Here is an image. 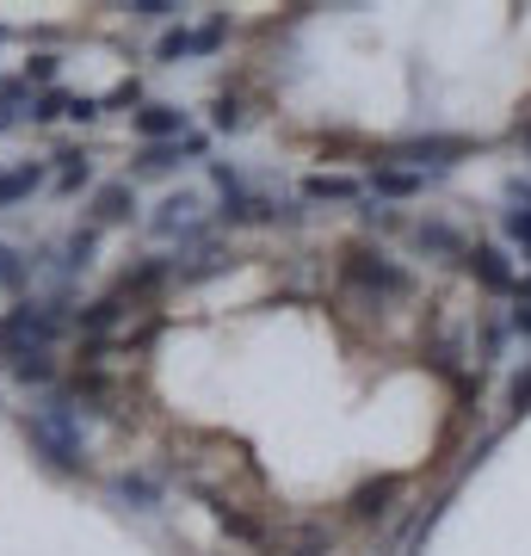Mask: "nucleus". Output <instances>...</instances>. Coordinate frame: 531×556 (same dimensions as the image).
<instances>
[{
  "mask_svg": "<svg viewBox=\"0 0 531 556\" xmlns=\"http://www.w3.org/2000/svg\"><path fill=\"white\" fill-rule=\"evenodd\" d=\"M273 211H278V199H266V192H229L223 199V211H217V223L223 229H254V223H273Z\"/></svg>",
  "mask_w": 531,
  "mask_h": 556,
  "instance_id": "12",
  "label": "nucleus"
},
{
  "mask_svg": "<svg viewBox=\"0 0 531 556\" xmlns=\"http://www.w3.org/2000/svg\"><path fill=\"white\" fill-rule=\"evenodd\" d=\"M507 328H513V334H519V340H531V303H513Z\"/></svg>",
  "mask_w": 531,
  "mask_h": 556,
  "instance_id": "36",
  "label": "nucleus"
},
{
  "mask_svg": "<svg viewBox=\"0 0 531 556\" xmlns=\"http://www.w3.org/2000/svg\"><path fill=\"white\" fill-rule=\"evenodd\" d=\"M56 75H62V56H56V50H31V56H25V68H20V80L31 87V93L56 87Z\"/></svg>",
  "mask_w": 531,
  "mask_h": 556,
  "instance_id": "25",
  "label": "nucleus"
},
{
  "mask_svg": "<svg viewBox=\"0 0 531 556\" xmlns=\"http://www.w3.org/2000/svg\"><path fill=\"white\" fill-rule=\"evenodd\" d=\"M365 186L353 174H309L303 179V204H353Z\"/></svg>",
  "mask_w": 531,
  "mask_h": 556,
  "instance_id": "19",
  "label": "nucleus"
},
{
  "mask_svg": "<svg viewBox=\"0 0 531 556\" xmlns=\"http://www.w3.org/2000/svg\"><path fill=\"white\" fill-rule=\"evenodd\" d=\"M68 100H75V93H62V87H43V93H31V124H62L68 118Z\"/></svg>",
  "mask_w": 531,
  "mask_h": 556,
  "instance_id": "27",
  "label": "nucleus"
},
{
  "mask_svg": "<svg viewBox=\"0 0 531 556\" xmlns=\"http://www.w3.org/2000/svg\"><path fill=\"white\" fill-rule=\"evenodd\" d=\"M427 192V174H408V167H371V199H414Z\"/></svg>",
  "mask_w": 531,
  "mask_h": 556,
  "instance_id": "21",
  "label": "nucleus"
},
{
  "mask_svg": "<svg viewBox=\"0 0 531 556\" xmlns=\"http://www.w3.org/2000/svg\"><path fill=\"white\" fill-rule=\"evenodd\" d=\"M105 489H112V501H124L130 514H155V507H161V495H167L155 470H118V477L105 482Z\"/></svg>",
  "mask_w": 531,
  "mask_h": 556,
  "instance_id": "11",
  "label": "nucleus"
},
{
  "mask_svg": "<svg viewBox=\"0 0 531 556\" xmlns=\"http://www.w3.org/2000/svg\"><path fill=\"white\" fill-rule=\"evenodd\" d=\"M99 118H105L99 93H75V100H68V124H80V130H87V124H99Z\"/></svg>",
  "mask_w": 531,
  "mask_h": 556,
  "instance_id": "34",
  "label": "nucleus"
},
{
  "mask_svg": "<svg viewBox=\"0 0 531 556\" xmlns=\"http://www.w3.org/2000/svg\"><path fill=\"white\" fill-rule=\"evenodd\" d=\"M211 186H217L223 199H229V192H241L248 179H241V167H236V161H211Z\"/></svg>",
  "mask_w": 531,
  "mask_h": 556,
  "instance_id": "35",
  "label": "nucleus"
},
{
  "mask_svg": "<svg viewBox=\"0 0 531 556\" xmlns=\"http://www.w3.org/2000/svg\"><path fill=\"white\" fill-rule=\"evenodd\" d=\"M501 229H507V241L526 248V260H531V211H501Z\"/></svg>",
  "mask_w": 531,
  "mask_h": 556,
  "instance_id": "33",
  "label": "nucleus"
},
{
  "mask_svg": "<svg viewBox=\"0 0 531 556\" xmlns=\"http://www.w3.org/2000/svg\"><path fill=\"white\" fill-rule=\"evenodd\" d=\"M130 217H137V186L130 179H99L93 199H87V223L93 229H118Z\"/></svg>",
  "mask_w": 531,
  "mask_h": 556,
  "instance_id": "8",
  "label": "nucleus"
},
{
  "mask_svg": "<svg viewBox=\"0 0 531 556\" xmlns=\"http://www.w3.org/2000/svg\"><path fill=\"white\" fill-rule=\"evenodd\" d=\"M414 248H420V254H433V260H464L470 254V241L457 236L452 223H414Z\"/></svg>",
  "mask_w": 531,
  "mask_h": 556,
  "instance_id": "18",
  "label": "nucleus"
},
{
  "mask_svg": "<svg viewBox=\"0 0 531 556\" xmlns=\"http://www.w3.org/2000/svg\"><path fill=\"white\" fill-rule=\"evenodd\" d=\"M402 495V482L395 477H377V482H365L353 501H346V519H358V526H371V519H383L390 514V501Z\"/></svg>",
  "mask_w": 531,
  "mask_h": 556,
  "instance_id": "17",
  "label": "nucleus"
},
{
  "mask_svg": "<svg viewBox=\"0 0 531 556\" xmlns=\"http://www.w3.org/2000/svg\"><path fill=\"white\" fill-rule=\"evenodd\" d=\"M93 254H99V229H93V223H75V229L62 236V248H56V260H62V278L75 285V278L87 273V266H93Z\"/></svg>",
  "mask_w": 531,
  "mask_h": 556,
  "instance_id": "14",
  "label": "nucleus"
},
{
  "mask_svg": "<svg viewBox=\"0 0 531 556\" xmlns=\"http://www.w3.org/2000/svg\"><path fill=\"white\" fill-rule=\"evenodd\" d=\"M7 378L25 383V390H56L62 383V358L56 353H20V358H7Z\"/></svg>",
  "mask_w": 531,
  "mask_h": 556,
  "instance_id": "13",
  "label": "nucleus"
},
{
  "mask_svg": "<svg viewBox=\"0 0 531 556\" xmlns=\"http://www.w3.org/2000/svg\"><path fill=\"white\" fill-rule=\"evenodd\" d=\"M124 316H130V309H124V303L105 291V298H87L80 309H68V334H80V340H112V334L124 328Z\"/></svg>",
  "mask_w": 531,
  "mask_h": 556,
  "instance_id": "10",
  "label": "nucleus"
},
{
  "mask_svg": "<svg viewBox=\"0 0 531 556\" xmlns=\"http://www.w3.org/2000/svg\"><path fill=\"white\" fill-rule=\"evenodd\" d=\"M20 427H25V439H31V452L43 457V470H50V477H87V470H93L80 408L62 396V390H56V396H43L38 408H25Z\"/></svg>",
  "mask_w": 531,
  "mask_h": 556,
  "instance_id": "1",
  "label": "nucleus"
},
{
  "mask_svg": "<svg viewBox=\"0 0 531 556\" xmlns=\"http://www.w3.org/2000/svg\"><path fill=\"white\" fill-rule=\"evenodd\" d=\"M513 137H519V142L531 149V118H519V124H513Z\"/></svg>",
  "mask_w": 531,
  "mask_h": 556,
  "instance_id": "38",
  "label": "nucleus"
},
{
  "mask_svg": "<svg viewBox=\"0 0 531 556\" xmlns=\"http://www.w3.org/2000/svg\"><path fill=\"white\" fill-rule=\"evenodd\" d=\"M211 514H217V526L229 538H241V544H266V526H260V519H248L236 501H211Z\"/></svg>",
  "mask_w": 531,
  "mask_h": 556,
  "instance_id": "23",
  "label": "nucleus"
},
{
  "mask_svg": "<svg viewBox=\"0 0 531 556\" xmlns=\"http://www.w3.org/2000/svg\"><path fill=\"white\" fill-rule=\"evenodd\" d=\"M38 186H50L43 161H20V167H0V211H13L20 199H31Z\"/></svg>",
  "mask_w": 531,
  "mask_h": 556,
  "instance_id": "15",
  "label": "nucleus"
},
{
  "mask_svg": "<svg viewBox=\"0 0 531 556\" xmlns=\"http://www.w3.org/2000/svg\"><path fill=\"white\" fill-rule=\"evenodd\" d=\"M340 285L371 291L377 309H383L390 298H408V291H414V273H408V266H395L383 248H346V254H340Z\"/></svg>",
  "mask_w": 531,
  "mask_h": 556,
  "instance_id": "3",
  "label": "nucleus"
},
{
  "mask_svg": "<svg viewBox=\"0 0 531 556\" xmlns=\"http://www.w3.org/2000/svg\"><path fill=\"white\" fill-rule=\"evenodd\" d=\"M50 161H56V167H50V186H56V192H93L99 186L87 149H62V155H50Z\"/></svg>",
  "mask_w": 531,
  "mask_h": 556,
  "instance_id": "16",
  "label": "nucleus"
},
{
  "mask_svg": "<svg viewBox=\"0 0 531 556\" xmlns=\"http://www.w3.org/2000/svg\"><path fill=\"white\" fill-rule=\"evenodd\" d=\"M25 285H31V254H20L13 241H0V291L20 298Z\"/></svg>",
  "mask_w": 531,
  "mask_h": 556,
  "instance_id": "24",
  "label": "nucleus"
},
{
  "mask_svg": "<svg viewBox=\"0 0 531 556\" xmlns=\"http://www.w3.org/2000/svg\"><path fill=\"white\" fill-rule=\"evenodd\" d=\"M124 13L137 25H167V20H179V0H130Z\"/></svg>",
  "mask_w": 531,
  "mask_h": 556,
  "instance_id": "29",
  "label": "nucleus"
},
{
  "mask_svg": "<svg viewBox=\"0 0 531 556\" xmlns=\"http://www.w3.org/2000/svg\"><path fill=\"white\" fill-rule=\"evenodd\" d=\"M68 309H75V303L20 298L7 316H0V365L20 358V353H56V340L68 334Z\"/></svg>",
  "mask_w": 531,
  "mask_h": 556,
  "instance_id": "2",
  "label": "nucleus"
},
{
  "mask_svg": "<svg viewBox=\"0 0 531 556\" xmlns=\"http://www.w3.org/2000/svg\"><path fill=\"white\" fill-rule=\"evenodd\" d=\"M531 408V365H519L507 378V415H526Z\"/></svg>",
  "mask_w": 531,
  "mask_h": 556,
  "instance_id": "32",
  "label": "nucleus"
},
{
  "mask_svg": "<svg viewBox=\"0 0 531 556\" xmlns=\"http://www.w3.org/2000/svg\"><path fill=\"white\" fill-rule=\"evenodd\" d=\"M211 155V137L204 130H186V137H174V142H137V161H130V186L137 179H167L179 167V161H204Z\"/></svg>",
  "mask_w": 531,
  "mask_h": 556,
  "instance_id": "4",
  "label": "nucleus"
},
{
  "mask_svg": "<svg viewBox=\"0 0 531 556\" xmlns=\"http://www.w3.org/2000/svg\"><path fill=\"white\" fill-rule=\"evenodd\" d=\"M198 56V31H186V25H174V31H161L155 43V62H167V68H179V62Z\"/></svg>",
  "mask_w": 531,
  "mask_h": 556,
  "instance_id": "26",
  "label": "nucleus"
},
{
  "mask_svg": "<svg viewBox=\"0 0 531 556\" xmlns=\"http://www.w3.org/2000/svg\"><path fill=\"white\" fill-rule=\"evenodd\" d=\"M358 223H365V229H371V236H395V229H402V217H395L390 204H358Z\"/></svg>",
  "mask_w": 531,
  "mask_h": 556,
  "instance_id": "31",
  "label": "nucleus"
},
{
  "mask_svg": "<svg viewBox=\"0 0 531 556\" xmlns=\"http://www.w3.org/2000/svg\"><path fill=\"white\" fill-rule=\"evenodd\" d=\"M130 130H137V142H174L192 130V112H179V105L167 100H142L137 112H130Z\"/></svg>",
  "mask_w": 531,
  "mask_h": 556,
  "instance_id": "9",
  "label": "nucleus"
},
{
  "mask_svg": "<svg viewBox=\"0 0 531 556\" xmlns=\"http://www.w3.org/2000/svg\"><path fill=\"white\" fill-rule=\"evenodd\" d=\"M142 100H149V93H142V80H137V75H124L118 87H112V93H99V105H105V112H124V105L137 112Z\"/></svg>",
  "mask_w": 531,
  "mask_h": 556,
  "instance_id": "30",
  "label": "nucleus"
},
{
  "mask_svg": "<svg viewBox=\"0 0 531 556\" xmlns=\"http://www.w3.org/2000/svg\"><path fill=\"white\" fill-rule=\"evenodd\" d=\"M211 130H217V137H236V130H248V105L229 100V93H217V105H211Z\"/></svg>",
  "mask_w": 531,
  "mask_h": 556,
  "instance_id": "28",
  "label": "nucleus"
},
{
  "mask_svg": "<svg viewBox=\"0 0 531 556\" xmlns=\"http://www.w3.org/2000/svg\"><path fill=\"white\" fill-rule=\"evenodd\" d=\"M457 266H464V273H470L476 285H482V291H489V298H507V291H519V278H513V260L501 254V248H494V241H476L470 254L457 260Z\"/></svg>",
  "mask_w": 531,
  "mask_h": 556,
  "instance_id": "7",
  "label": "nucleus"
},
{
  "mask_svg": "<svg viewBox=\"0 0 531 556\" xmlns=\"http://www.w3.org/2000/svg\"><path fill=\"white\" fill-rule=\"evenodd\" d=\"M20 124H31V87L20 75H0V137Z\"/></svg>",
  "mask_w": 531,
  "mask_h": 556,
  "instance_id": "20",
  "label": "nucleus"
},
{
  "mask_svg": "<svg viewBox=\"0 0 531 556\" xmlns=\"http://www.w3.org/2000/svg\"><path fill=\"white\" fill-rule=\"evenodd\" d=\"M470 149H476L470 137H408V142H390L377 167H402V161H408V174H427V167H452V161H464Z\"/></svg>",
  "mask_w": 531,
  "mask_h": 556,
  "instance_id": "5",
  "label": "nucleus"
},
{
  "mask_svg": "<svg viewBox=\"0 0 531 556\" xmlns=\"http://www.w3.org/2000/svg\"><path fill=\"white\" fill-rule=\"evenodd\" d=\"M0 43H7V25H0Z\"/></svg>",
  "mask_w": 531,
  "mask_h": 556,
  "instance_id": "39",
  "label": "nucleus"
},
{
  "mask_svg": "<svg viewBox=\"0 0 531 556\" xmlns=\"http://www.w3.org/2000/svg\"><path fill=\"white\" fill-rule=\"evenodd\" d=\"M167 285H174V254H142L137 266H124V278H118L112 298H118L124 309H149Z\"/></svg>",
  "mask_w": 531,
  "mask_h": 556,
  "instance_id": "6",
  "label": "nucleus"
},
{
  "mask_svg": "<svg viewBox=\"0 0 531 556\" xmlns=\"http://www.w3.org/2000/svg\"><path fill=\"white\" fill-rule=\"evenodd\" d=\"M229 266H236V260L223 254L217 241H204V248H198V254L186 260V266H174V285H204V278H217V273H229Z\"/></svg>",
  "mask_w": 531,
  "mask_h": 556,
  "instance_id": "22",
  "label": "nucleus"
},
{
  "mask_svg": "<svg viewBox=\"0 0 531 556\" xmlns=\"http://www.w3.org/2000/svg\"><path fill=\"white\" fill-rule=\"evenodd\" d=\"M273 223H278V229H303V204H278Z\"/></svg>",
  "mask_w": 531,
  "mask_h": 556,
  "instance_id": "37",
  "label": "nucleus"
}]
</instances>
